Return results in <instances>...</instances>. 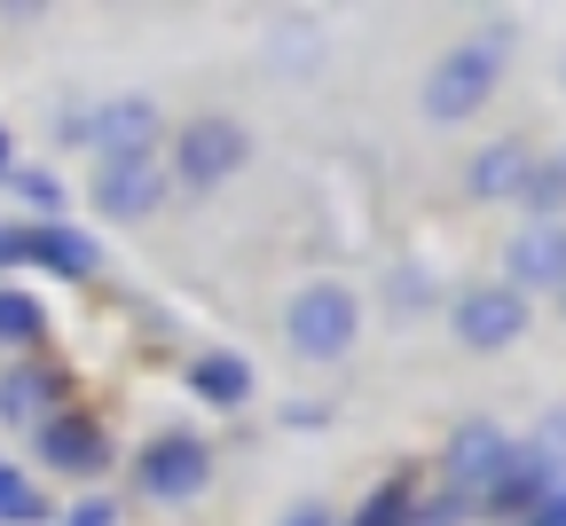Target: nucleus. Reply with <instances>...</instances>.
Listing matches in <instances>:
<instances>
[{"label":"nucleus","instance_id":"obj_12","mask_svg":"<svg viewBox=\"0 0 566 526\" xmlns=\"http://www.w3.org/2000/svg\"><path fill=\"white\" fill-rule=\"evenodd\" d=\"M189 393L212 401V409H244V401H252V369H244L237 354H197V361H189Z\"/></svg>","mask_w":566,"mask_h":526},{"label":"nucleus","instance_id":"obj_17","mask_svg":"<svg viewBox=\"0 0 566 526\" xmlns=\"http://www.w3.org/2000/svg\"><path fill=\"white\" fill-rule=\"evenodd\" d=\"M354 526H409V480H386L370 503H363V518Z\"/></svg>","mask_w":566,"mask_h":526},{"label":"nucleus","instance_id":"obj_3","mask_svg":"<svg viewBox=\"0 0 566 526\" xmlns=\"http://www.w3.org/2000/svg\"><path fill=\"white\" fill-rule=\"evenodd\" d=\"M205 472H212V456H205V440H197V432H158L150 448H142V464H134L142 495H158V503L197 495V487H205Z\"/></svg>","mask_w":566,"mask_h":526},{"label":"nucleus","instance_id":"obj_16","mask_svg":"<svg viewBox=\"0 0 566 526\" xmlns=\"http://www.w3.org/2000/svg\"><path fill=\"white\" fill-rule=\"evenodd\" d=\"M48 330V315H40V298H24V291H0V338H17V346H32Z\"/></svg>","mask_w":566,"mask_h":526},{"label":"nucleus","instance_id":"obj_22","mask_svg":"<svg viewBox=\"0 0 566 526\" xmlns=\"http://www.w3.org/2000/svg\"><path fill=\"white\" fill-rule=\"evenodd\" d=\"M17 260V229H0V267H9Z\"/></svg>","mask_w":566,"mask_h":526},{"label":"nucleus","instance_id":"obj_15","mask_svg":"<svg viewBox=\"0 0 566 526\" xmlns=\"http://www.w3.org/2000/svg\"><path fill=\"white\" fill-rule=\"evenodd\" d=\"M32 518H48L40 487H32L24 472H9V464H0V526H32Z\"/></svg>","mask_w":566,"mask_h":526},{"label":"nucleus","instance_id":"obj_7","mask_svg":"<svg viewBox=\"0 0 566 526\" xmlns=\"http://www.w3.org/2000/svg\"><path fill=\"white\" fill-rule=\"evenodd\" d=\"M150 134H158V111L142 103V95H118V103L87 111V141L103 149V166H118V158H150Z\"/></svg>","mask_w":566,"mask_h":526},{"label":"nucleus","instance_id":"obj_4","mask_svg":"<svg viewBox=\"0 0 566 526\" xmlns=\"http://www.w3.org/2000/svg\"><path fill=\"white\" fill-rule=\"evenodd\" d=\"M520 330H527V298H520L512 283H480V291H464V298H457V338H464L472 354L512 346Z\"/></svg>","mask_w":566,"mask_h":526},{"label":"nucleus","instance_id":"obj_23","mask_svg":"<svg viewBox=\"0 0 566 526\" xmlns=\"http://www.w3.org/2000/svg\"><path fill=\"white\" fill-rule=\"evenodd\" d=\"M0 173H9V134H0Z\"/></svg>","mask_w":566,"mask_h":526},{"label":"nucleus","instance_id":"obj_18","mask_svg":"<svg viewBox=\"0 0 566 526\" xmlns=\"http://www.w3.org/2000/svg\"><path fill=\"white\" fill-rule=\"evenodd\" d=\"M464 518H472V503H464V495H441V503H433V511H424L417 526H464Z\"/></svg>","mask_w":566,"mask_h":526},{"label":"nucleus","instance_id":"obj_2","mask_svg":"<svg viewBox=\"0 0 566 526\" xmlns=\"http://www.w3.org/2000/svg\"><path fill=\"white\" fill-rule=\"evenodd\" d=\"M354 291L346 283H307L300 298H292V315H283V338H292V354H307V361H331V354H346L354 346Z\"/></svg>","mask_w":566,"mask_h":526},{"label":"nucleus","instance_id":"obj_20","mask_svg":"<svg viewBox=\"0 0 566 526\" xmlns=\"http://www.w3.org/2000/svg\"><path fill=\"white\" fill-rule=\"evenodd\" d=\"M527 526H566V495H551V503H543V511H535Z\"/></svg>","mask_w":566,"mask_h":526},{"label":"nucleus","instance_id":"obj_9","mask_svg":"<svg viewBox=\"0 0 566 526\" xmlns=\"http://www.w3.org/2000/svg\"><path fill=\"white\" fill-rule=\"evenodd\" d=\"M520 283H558L566 291V220H527V229L512 236V291Z\"/></svg>","mask_w":566,"mask_h":526},{"label":"nucleus","instance_id":"obj_1","mask_svg":"<svg viewBox=\"0 0 566 526\" xmlns=\"http://www.w3.org/2000/svg\"><path fill=\"white\" fill-rule=\"evenodd\" d=\"M504 55H512V24H480L464 48H449V63H433V80H424V111H433V118H472L495 95Z\"/></svg>","mask_w":566,"mask_h":526},{"label":"nucleus","instance_id":"obj_5","mask_svg":"<svg viewBox=\"0 0 566 526\" xmlns=\"http://www.w3.org/2000/svg\"><path fill=\"white\" fill-rule=\"evenodd\" d=\"M244 158H252V141H244V126H229V118H197V126L181 134V181H189V189L229 181Z\"/></svg>","mask_w":566,"mask_h":526},{"label":"nucleus","instance_id":"obj_10","mask_svg":"<svg viewBox=\"0 0 566 526\" xmlns=\"http://www.w3.org/2000/svg\"><path fill=\"white\" fill-rule=\"evenodd\" d=\"M40 456H48L55 472H103V464H111V440H103V424H87V417H55V424H40Z\"/></svg>","mask_w":566,"mask_h":526},{"label":"nucleus","instance_id":"obj_6","mask_svg":"<svg viewBox=\"0 0 566 526\" xmlns=\"http://www.w3.org/2000/svg\"><path fill=\"white\" fill-rule=\"evenodd\" d=\"M504 456H512V440L495 432V424H464V432L449 440V495L480 503L495 480H504Z\"/></svg>","mask_w":566,"mask_h":526},{"label":"nucleus","instance_id":"obj_21","mask_svg":"<svg viewBox=\"0 0 566 526\" xmlns=\"http://www.w3.org/2000/svg\"><path fill=\"white\" fill-rule=\"evenodd\" d=\"M283 526H331V518H323L315 503H300V511H292V518H283Z\"/></svg>","mask_w":566,"mask_h":526},{"label":"nucleus","instance_id":"obj_13","mask_svg":"<svg viewBox=\"0 0 566 526\" xmlns=\"http://www.w3.org/2000/svg\"><path fill=\"white\" fill-rule=\"evenodd\" d=\"M527 149H512V141H495V149H480V166H472V189L480 197H520L527 189Z\"/></svg>","mask_w":566,"mask_h":526},{"label":"nucleus","instance_id":"obj_19","mask_svg":"<svg viewBox=\"0 0 566 526\" xmlns=\"http://www.w3.org/2000/svg\"><path fill=\"white\" fill-rule=\"evenodd\" d=\"M63 526H118V511H111V503H80V511H71Z\"/></svg>","mask_w":566,"mask_h":526},{"label":"nucleus","instance_id":"obj_8","mask_svg":"<svg viewBox=\"0 0 566 526\" xmlns=\"http://www.w3.org/2000/svg\"><path fill=\"white\" fill-rule=\"evenodd\" d=\"M158 197H166V173H158L150 158H118V166L95 173V204H103L111 220H150Z\"/></svg>","mask_w":566,"mask_h":526},{"label":"nucleus","instance_id":"obj_14","mask_svg":"<svg viewBox=\"0 0 566 526\" xmlns=\"http://www.w3.org/2000/svg\"><path fill=\"white\" fill-rule=\"evenodd\" d=\"M55 393L63 386L48 378V369H9V378H0V417H40Z\"/></svg>","mask_w":566,"mask_h":526},{"label":"nucleus","instance_id":"obj_11","mask_svg":"<svg viewBox=\"0 0 566 526\" xmlns=\"http://www.w3.org/2000/svg\"><path fill=\"white\" fill-rule=\"evenodd\" d=\"M17 260H40L55 275H95V244L71 236L63 220H32V229H17Z\"/></svg>","mask_w":566,"mask_h":526}]
</instances>
